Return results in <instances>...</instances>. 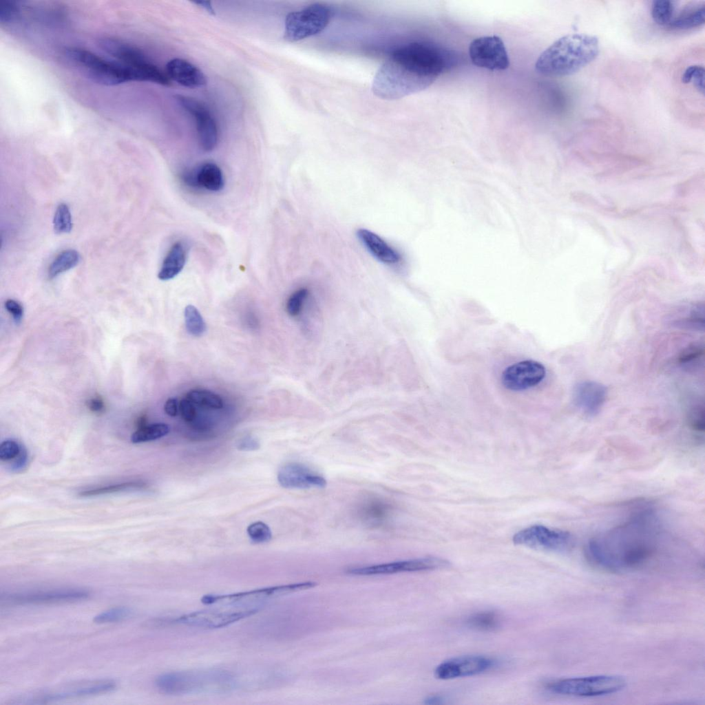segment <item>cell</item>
Returning a JSON list of instances; mask_svg holds the SVG:
<instances>
[{
  "instance_id": "6da1fadb",
  "label": "cell",
  "mask_w": 705,
  "mask_h": 705,
  "mask_svg": "<svg viewBox=\"0 0 705 705\" xmlns=\"http://www.w3.org/2000/svg\"><path fill=\"white\" fill-rule=\"evenodd\" d=\"M620 524L591 538L585 546L588 561L597 568L620 573L640 569L653 562L664 530L655 509L636 505Z\"/></svg>"
},
{
  "instance_id": "7a4b0ae2",
  "label": "cell",
  "mask_w": 705,
  "mask_h": 705,
  "mask_svg": "<svg viewBox=\"0 0 705 705\" xmlns=\"http://www.w3.org/2000/svg\"><path fill=\"white\" fill-rule=\"evenodd\" d=\"M452 52L428 41H414L395 49L376 73L372 90L379 98L394 100L430 86L452 67Z\"/></svg>"
},
{
  "instance_id": "3957f363",
  "label": "cell",
  "mask_w": 705,
  "mask_h": 705,
  "mask_svg": "<svg viewBox=\"0 0 705 705\" xmlns=\"http://www.w3.org/2000/svg\"><path fill=\"white\" fill-rule=\"evenodd\" d=\"M598 39L587 34H569L554 42L538 58L535 68L545 76L573 74L596 59Z\"/></svg>"
},
{
  "instance_id": "277c9868",
  "label": "cell",
  "mask_w": 705,
  "mask_h": 705,
  "mask_svg": "<svg viewBox=\"0 0 705 705\" xmlns=\"http://www.w3.org/2000/svg\"><path fill=\"white\" fill-rule=\"evenodd\" d=\"M244 682L233 671L222 669L174 671L159 675L156 688L167 695L222 694L229 693Z\"/></svg>"
},
{
  "instance_id": "5b68a950",
  "label": "cell",
  "mask_w": 705,
  "mask_h": 705,
  "mask_svg": "<svg viewBox=\"0 0 705 705\" xmlns=\"http://www.w3.org/2000/svg\"><path fill=\"white\" fill-rule=\"evenodd\" d=\"M65 56L86 76L99 84L114 85L132 81L130 71L121 64L104 59L85 50L69 48Z\"/></svg>"
},
{
  "instance_id": "8992f818",
  "label": "cell",
  "mask_w": 705,
  "mask_h": 705,
  "mask_svg": "<svg viewBox=\"0 0 705 705\" xmlns=\"http://www.w3.org/2000/svg\"><path fill=\"white\" fill-rule=\"evenodd\" d=\"M101 48L114 57L116 62L127 68L133 81H145L168 85L167 76L149 62L138 49L127 43L111 39L100 42Z\"/></svg>"
},
{
  "instance_id": "52a82bcc",
  "label": "cell",
  "mask_w": 705,
  "mask_h": 705,
  "mask_svg": "<svg viewBox=\"0 0 705 705\" xmlns=\"http://www.w3.org/2000/svg\"><path fill=\"white\" fill-rule=\"evenodd\" d=\"M625 680L616 675H600L561 679L550 682L547 689L562 695L594 697L612 694L622 690Z\"/></svg>"
},
{
  "instance_id": "ba28073f",
  "label": "cell",
  "mask_w": 705,
  "mask_h": 705,
  "mask_svg": "<svg viewBox=\"0 0 705 705\" xmlns=\"http://www.w3.org/2000/svg\"><path fill=\"white\" fill-rule=\"evenodd\" d=\"M331 17V9L322 3L291 12L285 20L284 39L295 42L317 34L326 28Z\"/></svg>"
},
{
  "instance_id": "9c48e42d",
  "label": "cell",
  "mask_w": 705,
  "mask_h": 705,
  "mask_svg": "<svg viewBox=\"0 0 705 705\" xmlns=\"http://www.w3.org/2000/svg\"><path fill=\"white\" fill-rule=\"evenodd\" d=\"M257 611L258 606L224 605L188 613L178 617L175 621L189 627L218 629L252 615Z\"/></svg>"
},
{
  "instance_id": "30bf717a",
  "label": "cell",
  "mask_w": 705,
  "mask_h": 705,
  "mask_svg": "<svg viewBox=\"0 0 705 705\" xmlns=\"http://www.w3.org/2000/svg\"><path fill=\"white\" fill-rule=\"evenodd\" d=\"M512 540L515 545L532 549L562 552L571 548L573 537L567 531L535 525L517 532Z\"/></svg>"
},
{
  "instance_id": "8fae6325",
  "label": "cell",
  "mask_w": 705,
  "mask_h": 705,
  "mask_svg": "<svg viewBox=\"0 0 705 705\" xmlns=\"http://www.w3.org/2000/svg\"><path fill=\"white\" fill-rule=\"evenodd\" d=\"M316 585V582L308 581L233 594L207 595L202 598V602L207 604L217 603L223 604V605L258 606L259 602H262L269 598L311 589Z\"/></svg>"
},
{
  "instance_id": "7c38bea8",
  "label": "cell",
  "mask_w": 705,
  "mask_h": 705,
  "mask_svg": "<svg viewBox=\"0 0 705 705\" xmlns=\"http://www.w3.org/2000/svg\"><path fill=\"white\" fill-rule=\"evenodd\" d=\"M472 63L490 70H504L509 59L501 39L497 36H483L473 40L469 47Z\"/></svg>"
},
{
  "instance_id": "4fadbf2b",
  "label": "cell",
  "mask_w": 705,
  "mask_h": 705,
  "mask_svg": "<svg viewBox=\"0 0 705 705\" xmlns=\"http://www.w3.org/2000/svg\"><path fill=\"white\" fill-rule=\"evenodd\" d=\"M494 664V660L485 656L462 655L439 664L434 670V675L444 680L472 676L488 671Z\"/></svg>"
},
{
  "instance_id": "5bb4252c",
  "label": "cell",
  "mask_w": 705,
  "mask_h": 705,
  "mask_svg": "<svg viewBox=\"0 0 705 705\" xmlns=\"http://www.w3.org/2000/svg\"><path fill=\"white\" fill-rule=\"evenodd\" d=\"M448 561L436 557H425L367 567L350 569L347 572L356 576L390 574L406 571H421L447 567Z\"/></svg>"
},
{
  "instance_id": "9a60e30c",
  "label": "cell",
  "mask_w": 705,
  "mask_h": 705,
  "mask_svg": "<svg viewBox=\"0 0 705 705\" xmlns=\"http://www.w3.org/2000/svg\"><path fill=\"white\" fill-rule=\"evenodd\" d=\"M177 100L194 118L200 147L206 151L213 150L218 143V132L216 123L209 110L191 97L180 95L177 96Z\"/></svg>"
},
{
  "instance_id": "2e32d148",
  "label": "cell",
  "mask_w": 705,
  "mask_h": 705,
  "mask_svg": "<svg viewBox=\"0 0 705 705\" xmlns=\"http://www.w3.org/2000/svg\"><path fill=\"white\" fill-rule=\"evenodd\" d=\"M545 368L534 360H525L507 367L503 372V386L511 390H524L535 386L545 378Z\"/></svg>"
},
{
  "instance_id": "e0dca14e",
  "label": "cell",
  "mask_w": 705,
  "mask_h": 705,
  "mask_svg": "<svg viewBox=\"0 0 705 705\" xmlns=\"http://www.w3.org/2000/svg\"><path fill=\"white\" fill-rule=\"evenodd\" d=\"M277 481L284 488H324L326 479L320 474L300 463L291 462L283 465L277 472Z\"/></svg>"
},
{
  "instance_id": "ac0fdd59",
  "label": "cell",
  "mask_w": 705,
  "mask_h": 705,
  "mask_svg": "<svg viewBox=\"0 0 705 705\" xmlns=\"http://www.w3.org/2000/svg\"><path fill=\"white\" fill-rule=\"evenodd\" d=\"M90 592L83 589H61L6 594V602L14 604L72 602L85 600Z\"/></svg>"
},
{
  "instance_id": "d6986e66",
  "label": "cell",
  "mask_w": 705,
  "mask_h": 705,
  "mask_svg": "<svg viewBox=\"0 0 705 705\" xmlns=\"http://www.w3.org/2000/svg\"><path fill=\"white\" fill-rule=\"evenodd\" d=\"M181 180L189 188L211 192L222 190L224 185L222 170L213 162H205L196 169L183 171Z\"/></svg>"
},
{
  "instance_id": "ffe728a7",
  "label": "cell",
  "mask_w": 705,
  "mask_h": 705,
  "mask_svg": "<svg viewBox=\"0 0 705 705\" xmlns=\"http://www.w3.org/2000/svg\"><path fill=\"white\" fill-rule=\"evenodd\" d=\"M606 387L596 381H585L574 388L573 398L576 406L584 414L593 416L599 412L607 398Z\"/></svg>"
},
{
  "instance_id": "44dd1931",
  "label": "cell",
  "mask_w": 705,
  "mask_h": 705,
  "mask_svg": "<svg viewBox=\"0 0 705 705\" xmlns=\"http://www.w3.org/2000/svg\"><path fill=\"white\" fill-rule=\"evenodd\" d=\"M167 76L182 86L196 88L207 83L204 74L197 67L182 59H173L166 66Z\"/></svg>"
},
{
  "instance_id": "7402d4cb",
  "label": "cell",
  "mask_w": 705,
  "mask_h": 705,
  "mask_svg": "<svg viewBox=\"0 0 705 705\" xmlns=\"http://www.w3.org/2000/svg\"><path fill=\"white\" fill-rule=\"evenodd\" d=\"M357 235L367 250L381 262L393 265L401 260V254L375 233L359 229Z\"/></svg>"
},
{
  "instance_id": "603a6c76",
  "label": "cell",
  "mask_w": 705,
  "mask_h": 705,
  "mask_svg": "<svg viewBox=\"0 0 705 705\" xmlns=\"http://www.w3.org/2000/svg\"><path fill=\"white\" fill-rule=\"evenodd\" d=\"M186 250L180 242L174 243L165 256L158 277L162 281L174 278L183 269L186 262Z\"/></svg>"
},
{
  "instance_id": "cb8c5ba5",
  "label": "cell",
  "mask_w": 705,
  "mask_h": 705,
  "mask_svg": "<svg viewBox=\"0 0 705 705\" xmlns=\"http://www.w3.org/2000/svg\"><path fill=\"white\" fill-rule=\"evenodd\" d=\"M116 684L112 680L99 681L89 685L78 686L77 688H72V690L52 693L47 695L45 699L50 701L60 700L68 698L98 695L109 692L114 690Z\"/></svg>"
},
{
  "instance_id": "d4e9b609",
  "label": "cell",
  "mask_w": 705,
  "mask_h": 705,
  "mask_svg": "<svg viewBox=\"0 0 705 705\" xmlns=\"http://www.w3.org/2000/svg\"><path fill=\"white\" fill-rule=\"evenodd\" d=\"M705 5L696 4L688 6L680 15L673 17L669 27L675 30H688L699 27L704 24Z\"/></svg>"
},
{
  "instance_id": "484cf974",
  "label": "cell",
  "mask_w": 705,
  "mask_h": 705,
  "mask_svg": "<svg viewBox=\"0 0 705 705\" xmlns=\"http://www.w3.org/2000/svg\"><path fill=\"white\" fill-rule=\"evenodd\" d=\"M81 259L79 253L73 249L65 250L59 254L50 264L48 276L50 278L67 271L78 264Z\"/></svg>"
},
{
  "instance_id": "4316f807",
  "label": "cell",
  "mask_w": 705,
  "mask_h": 705,
  "mask_svg": "<svg viewBox=\"0 0 705 705\" xmlns=\"http://www.w3.org/2000/svg\"><path fill=\"white\" fill-rule=\"evenodd\" d=\"M465 623L467 627L473 629L492 631L498 627L500 618L494 611H480L470 615Z\"/></svg>"
},
{
  "instance_id": "83f0119b",
  "label": "cell",
  "mask_w": 705,
  "mask_h": 705,
  "mask_svg": "<svg viewBox=\"0 0 705 705\" xmlns=\"http://www.w3.org/2000/svg\"><path fill=\"white\" fill-rule=\"evenodd\" d=\"M169 430V426L162 423L143 425L134 432L131 436V441L139 443L156 440L167 435Z\"/></svg>"
},
{
  "instance_id": "f1b7e54d",
  "label": "cell",
  "mask_w": 705,
  "mask_h": 705,
  "mask_svg": "<svg viewBox=\"0 0 705 705\" xmlns=\"http://www.w3.org/2000/svg\"><path fill=\"white\" fill-rule=\"evenodd\" d=\"M184 317L186 329L191 335L200 337L204 334L206 324L196 307L187 305L185 308Z\"/></svg>"
},
{
  "instance_id": "f546056e",
  "label": "cell",
  "mask_w": 705,
  "mask_h": 705,
  "mask_svg": "<svg viewBox=\"0 0 705 705\" xmlns=\"http://www.w3.org/2000/svg\"><path fill=\"white\" fill-rule=\"evenodd\" d=\"M187 398L193 403L211 409H220L223 407V401L217 394L207 390H192Z\"/></svg>"
},
{
  "instance_id": "4dcf8cb0",
  "label": "cell",
  "mask_w": 705,
  "mask_h": 705,
  "mask_svg": "<svg viewBox=\"0 0 705 705\" xmlns=\"http://www.w3.org/2000/svg\"><path fill=\"white\" fill-rule=\"evenodd\" d=\"M675 6L670 0H655L651 6V17L660 25H669L673 18Z\"/></svg>"
},
{
  "instance_id": "1f68e13d",
  "label": "cell",
  "mask_w": 705,
  "mask_h": 705,
  "mask_svg": "<svg viewBox=\"0 0 705 705\" xmlns=\"http://www.w3.org/2000/svg\"><path fill=\"white\" fill-rule=\"evenodd\" d=\"M146 484L143 482L128 481L103 487H98L94 489L85 490L80 492L79 495L83 497L94 496L98 495L112 494L131 489H141L144 488Z\"/></svg>"
},
{
  "instance_id": "d6a6232c",
  "label": "cell",
  "mask_w": 705,
  "mask_h": 705,
  "mask_svg": "<svg viewBox=\"0 0 705 705\" xmlns=\"http://www.w3.org/2000/svg\"><path fill=\"white\" fill-rule=\"evenodd\" d=\"M388 506L381 501L372 500L367 501L361 508L360 515L367 522L379 523L388 512Z\"/></svg>"
},
{
  "instance_id": "836d02e7",
  "label": "cell",
  "mask_w": 705,
  "mask_h": 705,
  "mask_svg": "<svg viewBox=\"0 0 705 705\" xmlns=\"http://www.w3.org/2000/svg\"><path fill=\"white\" fill-rule=\"evenodd\" d=\"M133 611L127 607H117L104 611L95 615L93 621L98 624L112 623L131 618Z\"/></svg>"
},
{
  "instance_id": "e575fe53",
  "label": "cell",
  "mask_w": 705,
  "mask_h": 705,
  "mask_svg": "<svg viewBox=\"0 0 705 705\" xmlns=\"http://www.w3.org/2000/svg\"><path fill=\"white\" fill-rule=\"evenodd\" d=\"M54 229L56 233H67L72 227V216L67 204L58 205L53 220Z\"/></svg>"
},
{
  "instance_id": "d590c367",
  "label": "cell",
  "mask_w": 705,
  "mask_h": 705,
  "mask_svg": "<svg viewBox=\"0 0 705 705\" xmlns=\"http://www.w3.org/2000/svg\"><path fill=\"white\" fill-rule=\"evenodd\" d=\"M704 78H705V70L704 67L699 65H693L688 67L684 72L682 76V83L686 84L691 81L693 82V85L696 90L704 95Z\"/></svg>"
},
{
  "instance_id": "8d00e7d4",
  "label": "cell",
  "mask_w": 705,
  "mask_h": 705,
  "mask_svg": "<svg viewBox=\"0 0 705 705\" xmlns=\"http://www.w3.org/2000/svg\"><path fill=\"white\" fill-rule=\"evenodd\" d=\"M246 531L250 539L256 543L269 542L272 537L269 527L261 521L255 522L249 525Z\"/></svg>"
},
{
  "instance_id": "74e56055",
  "label": "cell",
  "mask_w": 705,
  "mask_h": 705,
  "mask_svg": "<svg viewBox=\"0 0 705 705\" xmlns=\"http://www.w3.org/2000/svg\"><path fill=\"white\" fill-rule=\"evenodd\" d=\"M308 295L306 288H302L293 292L286 302V311L293 316H297L301 312L304 303Z\"/></svg>"
},
{
  "instance_id": "f35d334b",
  "label": "cell",
  "mask_w": 705,
  "mask_h": 705,
  "mask_svg": "<svg viewBox=\"0 0 705 705\" xmlns=\"http://www.w3.org/2000/svg\"><path fill=\"white\" fill-rule=\"evenodd\" d=\"M20 453V445L13 440L4 441L0 445V459L2 461L12 460L19 456Z\"/></svg>"
},
{
  "instance_id": "ab89813d",
  "label": "cell",
  "mask_w": 705,
  "mask_h": 705,
  "mask_svg": "<svg viewBox=\"0 0 705 705\" xmlns=\"http://www.w3.org/2000/svg\"><path fill=\"white\" fill-rule=\"evenodd\" d=\"M690 427L697 433L703 432L704 430V408L697 406L693 409L688 416Z\"/></svg>"
},
{
  "instance_id": "60d3db41",
  "label": "cell",
  "mask_w": 705,
  "mask_h": 705,
  "mask_svg": "<svg viewBox=\"0 0 705 705\" xmlns=\"http://www.w3.org/2000/svg\"><path fill=\"white\" fill-rule=\"evenodd\" d=\"M704 347L698 344H694L686 348L679 355L678 361L680 364H686L701 357L704 354Z\"/></svg>"
},
{
  "instance_id": "b9f144b4",
  "label": "cell",
  "mask_w": 705,
  "mask_h": 705,
  "mask_svg": "<svg viewBox=\"0 0 705 705\" xmlns=\"http://www.w3.org/2000/svg\"><path fill=\"white\" fill-rule=\"evenodd\" d=\"M19 8L12 2H3L0 6V21L9 22L17 17Z\"/></svg>"
},
{
  "instance_id": "7bdbcfd3",
  "label": "cell",
  "mask_w": 705,
  "mask_h": 705,
  "mask_svg": "<svg viewBox=\"0 0 705 705\" xmlns=\"http://www.w3.org/2000/svg\"><path fill=\"white\" fill-rule=\"evenodd\" d=\"M179 410L182 419L186 421H192L196 415V408L194 403H193L187 398L183 399L180 401L179 404Z\"/></svg>"
},
{
  "instance_id": "ee69618b",
  "label": "cell",
  "mask_w": 705,
  "mask_h": 705,
  "mask_svg": "<svg viewBox=\"0 0 705 705\" xmlns=\"http://www.w3.org/2000/svg\"><path fill=\"white\" fill-rule=\"evenodd\" d=\"M6 310L12 315L16 323H19L23 314L22 306L14 299H7L5 302Z\"/></svg>"
},
{
  "instance_id": "f6af8a7d",
  "label": "cell",
  "mask_w": 705,
  "mask_h": 705,
  "mask_svg": "<svg viewBox=\"0 0 705 705\" xmlns=\"http://www.w3.org/2000/svg\"><path fill=\"white\" fill-rule=\"evenodd\" d=\"M238 448L244 451L255 450L260 448V443L253 437H246L239 442Z\"/></svg>"
},
{
  "instance_id": "bcb514c9",
  "label": "cell",
  "mask_w": 705,
  "mask_h": 705,
  "mask_svg": "<svg viewBox=\"0 0 705 705\" xmlns=\"http://www.w3.org/2000/svg\"><path fill=\"white\" fill-rule=\"evenodd\" d=\"M164 410L170 417H176L178 414V401L175 398L168 399L164 406Z\"/></svg>"
},
{
  "instance_id": "7dc6e473",
  "label": "cell",
  "mask_w": 705,
  "mask_h": 705,
  "mask_svg": "<svg viewBox=\"0 0 705 705\" xmlns=\"http://www.w3.org/2000/svg\"><path fill=\"white\" fill-rule=\"evenodd\" d=\"M88 407L92 411L98 412L103 410L104 403L101 398H93L89 401Z\"/></svg>"
},
{
  "instance_id": "c3c4849f",
  "label": "cell",
  "mask_w": 705,
  "mask_h": 705,
  "mask_svg": "<svg viewBox=\"0 0 705 705\" xmlns=\"http://www.w3.org/2000/svg\"><path fill=\"white\" fill-rule=\"evenodd\" d=\"M443 702V698L441 695H433L426 697L424 703L426 704H439Z\"/></svg>"
},
{
  "instance_id": "681fc988",
  "label": "cell",
  "mask_w": 705,
  "mask_h": 705,
  "mask_svg": "<svg viewBox=\"0 0 705 705\" xmlns=\"http://www.w3.org/2000/svg\"><path fill=\"white\" fill-rule=\"evenodd\" d=\"M196 3H197V4L200 5V6L203 7L205 10H207V11L209 12L211 14H213V10L211 6L210 5L209 2H208V1H198V2H196Z\"/></svg>"
}]
</instances>
